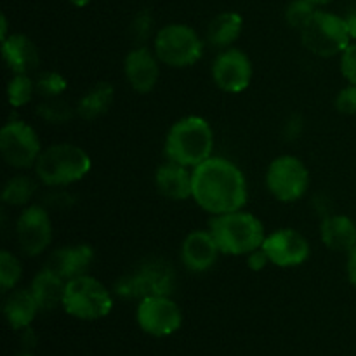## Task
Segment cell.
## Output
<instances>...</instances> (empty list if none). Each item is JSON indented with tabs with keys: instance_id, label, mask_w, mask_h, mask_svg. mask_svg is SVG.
<instances>
[{
	"instance_id": "obj_25",
	"label": "cell",
	"mask_w": 356,
	"mask_h": 356,
	"mask_svg": "<svg viewBox=\"0 0 356 356\" xmlns=\"http://www.w3.org/2000/svg\"><path fill=\"white\" fill-rule=\"evenodd\" d=\"M35 193V183L26 176H16L7 181L2 190V202L7 205H26Z\"/></svg>"
},
{
	"instance_id": "obj_3",
	"label": "cell",
	"mask_w": 356,
	"mask_h": 356,
	"mask_svg": "<svg viewBox=\"0 0 356 356\" xmlns=\"http://www.w3.org/2000/svg\"><path fill=\"white\" fill-rule=\"evenodd\" d=\"M209 232L214 236L219 250L229 256H243L261 249L264 228L256 216L235 211L218 214L209 222Z\"/></svg>"
},
{
	"instance_id": "obj_34",
	"label": "cell",
	"mask_w": 356,
	"mask_h": 356,
	"mask_svg": "<svg viewBox=\"0 0 356 356\" xmlns=\"http://www.w3.org/2000/svg\"><path fill=\"white\" fill-rule=\"evenodd\" d=\"M268 263H270V259H268L263 247H261V249H256L254 252H250L249 259H247V266H249L252 271H261Z\"/></svg>"
},
{
	"instance_id": "obj_39",
	"label": "cell",
	"mask_w": 356,
	"mask_h": 356,
	"mask_svg": "<svg viewBox=\"0 0 356 356\" xmlns=\"http://www.w3.org/2000/svg\"><path fill=\"white\" fill-rule=\"evenodd\" d=\"M68 2L73 3V6H76V7H86L90 0H68Z\"/></svg>"
},
{
	"instance_id": "obj_41",
	"label": "cell",
	"mask_w": 356,
	"mask_h": 356,
	"mask_svg": "<svg viewBox=\"0 0 356 356\" xmlns=\"http://www.w3.org/2000/svg\"><path fill=\"white\" fill-rule=\"evenodd\" d=\"M17 356H31V355H28V353H23V355H17Z\"/></svg>"
},
{
	"instance_id": "obj_7",
	"label": "cell",
	"mask_w": 356,
	"mask_h": 356,
	"mask_svg": "<svg viewBox=\"0 0 356 356\" xmlns=\"http://www.w3.org/2000/svg\"><path fill=\"white\" fill-rule=\"evenodd\" d=\"M204 44L193 28L186 24H167L155 37L156 58L172 68H186L202 58Z\"/></svg>"
},
{
	"instance_id": "obj_2",
	"label": "cell",
	"mask_w": 356,
	"mask_h": 356,
	"mask_svg": "<svg viewBox=\"0 0 356 356\" xmlns=\"http://www.w3.org/2000/svg\"><path fill=\"white\" fill-rule=\"evenodd\" d=\"M214 136L207 120L186 117L170 127L165 141V156L184 167H197L211 159Z\"/></svg>"
},
{
	"instance_id": "obj_29",
	"label": "cell",
	"mask_w": 356,
	"mask_h": 356,
	"mask_svg": "<svg viewBox=\"0 0 356 356\" xmlns=\"http://www.w3.org/2000/svg\"><path fill=\"white\" fill-rule=\"evenodd\" d=\"M21 273H23V268H21V263L16 259V256L7 252V250H2L0 252V289H2V292L10 291L19 282Z\"/></svg>"
},
{
	"instance_id": "obj_30",
	"label": "cell",
	"mask_w": 356,
	"mask_h": 356,
	"mask_svg": "<svg viewBox=\"0 0 356 356\" xmlns=\"http://www.w3.org/2000/svg\"><path fill=\"white\" fill-rule=\"evenodd\" d=\"M315 13L316 9L313 3L306 2V0H294V2H291L287 6V10H285V21H287V24L291 28L301 31Z\"/></svg>"
},
{
	"instance_id": "obj_16",
	"label": "cell",
	"mask_w": 356,
	"mask_h": 356,
	"mask_svg": "<svg viewBox=\"0 0 356 356\" xmlns=\"http://www.w3.org/2000/svg\"><path fill=\"white\" fill-rule=\"evenodd\" d=\"M221 252L216 243L211 232H191L184 238L181 247V257H183L184 266L193 273L207 271L218 259V254Z\"/></svg>"
},
{
	"instance_id": "obj_27",
	"label": "cell",
	"mask_w": 356,
	"mask_h": 356,
	"mask_svg": "<svg viewBox=\"0 0 356 356\" xmlns=\"http://www.w3.org/2000/svg\"><path fill=\"white\" fill-rule=\"evenodd\" d=\"M38 117L47 120L49 124H65L73 117V110L68 103L52 97V99H45L44 103L37 106Z\"/></svg>"
},
{
	"instance_id": "obj_8",
	"label": "cell",
	"mask_w": 356,
	"mask_h": 356,
	"mask_svg": "<svg viewBox=\"0 0 356 356\" xmlns=\"http://www.w3.org/2000/svg\"><path fill=\"white\" fill-rule=\"evenodd\" d=\"M174 289V271L169 264L148 263L136 273L118 280L117 294L127 299H145L149 296H170Z\"/></svg>"
},
{
	"instance_id": "obj_14",
	"label": "cell",
	"mask_w": 356,
	"mask_h": 356,
	"mask_svg": "<svg viewBox=\"0 0 356 356\" xmlns=\"http://www.w3.org/2000/svg\"><path fill=\"white\" fill-rule=\"evenodd\" d=\"M270 263L280 268L299 266L309 257V243L299 232L291 228L278 229L266 236L263 242Z\"/></svg>"
},
{
	"instance_id": "obj_21",
	"label": "cell",
	"mask_w": 356,
	"mask_h": 356,
	"mask_svg": "<svg viewBox=\"0 0 356 356\" xmlns=\"http://www.w3.org/2000/svg\"><path fill=\"white\" fill-rule=\"evenodd\" d=\"M65 289L66 280H63L54 271L44 268L33 278V284H31L30 291L33 294L35 301H37L38 308L44 309V312H49V309H54L58 305H63Z\"/></svg>"
},
{
	"instance_id": "obj_6",
	"label": "cell",
	"mask_w": 356,
	"mask_h": 356,
	"mask_svg": "<svg viewBox=\"0 0 356 356\" xmlns=\"http://www.w3.org/2000/svg\"><path fill=\"white\" fill-rule=\"evenodd\" d=\"M301 40L302 45L315 56L332 58L350 45L351 37L344 17L325 10H316L301 30Z\"/></svg>"
},
{
	"instance_id": "obj_9",
	"label": "cell",
	"mask_w": 356,
	"mask_h": 356,
	"mask_svg": "<svg viewBox=\"0 0 356 356\" xmlns=\"http://www.w3.org/2000/svg\"><path fill=\"white\" fill-rule=\"evenodd\" d=\"M309 184V172L305 163L292 155L275 159L268 167L266 186L280 202H294L305 195Z\"/></svg>"
},
{
	"instance_id": "obj_11",
	"label": "cell",
	"mask_w": 356,
	"mask_h": 356,
	"mask_svg": "<svg viewBox=\"0 0 356 356\" xmlns=\"http://www.w3.org/2000/svg\"><path fill=\"white\" fill-rule=\"evenodd\" d=\"M136 316L139 327L155 337L170 336L183 322L181 309L169 296H149L141 299Z\"/></svg>"
},
{
	"instance_id": "obj_32",
	"label": "cell",
	"mask_w": 356,
	"mask_h": 356,
	"mask_svg": "<svg viewBox=\"0 0 356 356\" xmlns=\"http://www.w3.org/2000/svg\"><path fill=\"white\" fill-rule=\"evenodd\" d=\"M341 72L344 79L356 86V44H350L341 56Z\"/></svg>"
},
{
	"instance_id": "obj_36",
	"label": "cell",
	"mask_w": 356,
	"mask_h": 356,
	"mask_svg": "<svg viewBox=\"0 0 356 356\" xmlns=\"http://www.w3.org/2000/svg\"><path fill=\"white\" fill-rule=\"evenodd\" d=\"M348 278L356 287V245L348 252Z\"/></svg>"
},
{
	"instance_id": "obj_22",
	"label": "cell",
	"mask_w": 356,
	"mask_h": 356,
	"mask_svg": "<svg viewBox=\"0 0 356 356\" xmlns=\"http://www.w3.org/2000/svg\"><path fill=\"white\" fill-rule=\"evenodd\" d=\"M38 309L40 308H38L33 294H31V291H26V289L13 292V294L7 298L6 306H3V313H6L7 322H9V325L16 330L24 329V327L30 325V323L33 322Z\"/></svg>"
},
{
	"instance_id": "obj_24",
	"label": "cell",
	"mask_w": 356,
	"mask_h": 356,
	"mask_svg": "<svg viewBox=\"0 0 356 356\" xmlns=\"http://www.w3.org/2000/svg\"><path fill=\"white\" fill-rule=\"evenodd\" d=\"M243 19L238 13H221L209 23L207 40L214 47H228L242 31Z\"/></svg>"
},
{
	"instance_id": "obj_23",
	"label": "cell",
	"mask_w": 356,
	"mask_h": 356,
	"mask_svg": "<svg viewBox=\"0 0 356 356\" xmlns=\"http://www.w3.org/2000/svg\"><path fill=\"white\" fill-rule=\"evenodd\" d=\"M111 103H113V86L108 82H99L80 97L76 104V113L83 120H94L106 113Z\"/></svg>"
},
{
	"instance_id": "obj_4",
	"label": "cell",
	"mask_w": 356,
	"mask_h": 356,
	"mask_svg": "<svg viewBox=\"0 0 356 356\" xmlns=\"http://www.w3.org/2000/svg\"><path fill=\"white\" fill-rule=\"evenodd\" d=\"M90 169V159L75 145H54L40 153L35 162L38 179L47 186H66L82 179Z\"/></svg>"
},
{
	"instance_id": "obj_35",
	"label": "cell",
	"mask_w": 356,
	"mask_h": 356,
	"mask_svg": "<svg viewBox=\"0 0 356 356\" xmlns=\"http://www.w3.org/2000/svg\"><path fill=\"white\" fill-rule=\"evenodd\" d=\"M302 132V120L301 117H292L291 120L287 122V125H285V138L287 139H296L299 138V134Z\"/></svg>"
},
{
	"instance_id": "obj_18",
	"label": "cell",
	"mask_w": 356,
	"mask_h": 356,
	"mask_svg": "<svg viewBox=\"0 0 356 356\" xmlns=\"http://www.w3.org/2000/svg\"><path fill=\"white\" fill-rule=\"evenodd\" d=\"M2 56L16 75H28L40 65L37 47L26 35L14 33L2 42Z\"/></svg>"
},
{
	"instance_id": "obj_1",
	"label": "cell",
	"mask_w": 356,
	"mask_h": 356,
	"mask_svg": "<svg viewBox=\"0 0 356 356\" xmlns=\"http://www.w3.org/2000/svg\"><path fill=\"white\" fill-rule=\"evenodd\" d=\"M193 193L198 205L211 214L240 211L247 204V184L242 170L229 160L211 156L191 172Z\"/></svg>"
},
{
	"instance_id": "obj_28",
	"label": "cell",
	"mask_w": 356,
	"mask_h": 356,
	"mask_svg": "<svg viewBox=\"0 0 356 356\" xmlns=\"http://www.w3.org/2000/svg\"><path fill=\"white\" fill-rule=\"evenodd\" d=\"M35 92V82L28 75H16L7 86V96H9L10 106H24L31 99Z\"/></svg>"
},
{
	"instance_id": "obj_13",
	"label": "cell",
	"mask_w": 356,
	"mask_h": 356,
	"mask_svg": "<svg viewBox=\"0 0 356 356\" xmlns=\"http://www.w3.org/2000/svg\"><path fill=\"white\" fill-rule=\"evenodd\" d=\"M212 79L225 92H242L252 79V63L245 52L228 49L212 63Z\"/></svg>"
},
{
	"instance_id": "obj_38",
	"label": "cell",
	"mask_w": 356,
	"mask_h": 356,
	"mask_svg": "<svg viewBox=\"0 0 356 356\" xmlns=\"http://www.w3.org/2000/svg\"><path fill=\"white\" fill-rule=\"evenodd\" d=\"M0 26H2V31H0V38H2V42L7 38V19L6 16L0 17Z\"/></svg>"
},
{
	"instance_id": "obj_31",
	"label": "cell",
	"mask_w": 356,
	"mask_h": 356,
	"mask_svg": "<svg viewBox=\"0 0 356 356\" xmlns=\"http://www.w3.org/2000/svg\"><path fill=\"white\" fill-rule=\"evenodd\" d=\"M336 110L344 115L356 113V86H348L341 89V92L336 97Z\"/></svg>"
},
{
	"instance_id": "obj_5",
	"label": "cell",
	"mask_w": 356,
	"mask_h": 356,
	"mask_svg": "<svg viewBox=\"0 0 356 356\" xmlns=\"http://www.w3.org/2000/svg\"><path fill=\"white\" fill-rule=\"evenodd\" d=\"M63 308L75 318L97 320L111 312L113 301L108 289L101 282L82 275L66 282Z\"/></svg>"
},
{
	"instance_id": "obj_15",
	"label": "cell",
	"mask_w": 356,
	"mask_h": 356,
	"mask_svg": "<svg viewBox=\"0 0 356 356\" xmlns=\"http://www.w3.org/2000/svg\"><path fill=\"white\" fill-rule=\"evenodd\" d=\"M125 76L132 89L139 94L153 90L159 80V63L148 47H136L127 54L124 63Z\"/></svg>"
},
{
	"instance_id": "obj_12",
	"label": "cell",
	"mask_w": 356,
	"mask_h": 356,
	"mask_svg": "<svg viewBox=\"0 0 356 356\" xmlns=\"http://www.w3.org/2000/svg\"><path fill=\"white\" fill-rule=\"evenodd\" d=\"M17 243L26 256H38L49 247L52 238L51 218L42 205L24 209L16 225Z\"/></svg>"
},
{
	"instance_id": "obj_37",
	"label": "cell",
	"mask_w": 356,
	"mask_h": 356,
	"mask_svg": "<svg viewBox=\"0 0 356 356\" xmlns=\"http://www.w3.org/2000/svg\"><path fill=\"white\" fill-rule=\"evenodd\" d=\"M344 21H346L348 31H350V37L356 40V9L350 10V13L344 16Z\"/></svg>"
},
{
	"instance_id": "obj_10",
	"label": "cell",
	"mask_w": 356,
	"mask_h": 356,
	"mask_svg": "<svg viewBox=\"0 0 356 356\" xmlns=\"http://www.w3.org/2000/svg\"><path fill=\"white\" fill-rule=\"evenodd\" d=\"M0 153L9 165L26 169L40 156V141L33 129L24 122H9L0 132Z\"/></svg>"
},
{
	"instance_id": "obj_19",
	"label": "cell",
	"mask_w": 356,
	"mask_h": 356,
	"mask_svg": "<svg viewBox=\"0 0 356 356\" xmlns=\"http://www.w3.org/2000/svg\"><path fill=\"white\" fill-rule=\"evenodd\" d=\"M155 184L160 195L170 200H186L193 193L191 174L186 167L176 162H167L159 167L155 174Z\"/></svg>"
},
{
	"instance_id": "obj_17",
	"label": "cell",
	"mask_w": 356,
	"mask_h": 356,
	"mask_svg": "<svg viewBox=\"0 0 356 356\" xmlns=\"http://www.w3.org/2000/svg\"><path fill=\"white\" fill-rule=\"evenodd\" d=\"M94 250L89 245H68L63 249L56 250L51 257H49L45 268L54 271L56 275L63 278V280H72V278L82 277L87 273L89 266L92 264Z\"/></svg>"
},
{
	"instance_id": "obj_33",
	"label": "cell",
	"mask_w": 356,
	"mask_h": 356,
	"mask_svg": "<svg viewBox=\"0 0 356 356\" xmlns=\"http://www.w3.org/2000/svg\"><path fill=\"white\" fill-rule=\"evenodd\" d=\"M132 37L136 42H145L149 37V31H152V16H149L148 10H143L136 16V19L132 21Z\"/></svg>"
},
{
	"instance_id": "obj_20",
	"label": "cell",
	"mask_w": 356,
	"mask_h": 356,
	"mask_svg": "<svg viewBox=\"0 0 356 356\" xmlns=\"http://www.w3.org/2000/svg\"><path fill=\"white\" fill-rule=\"evenodd\" d=\"M322 240L330 250L350 252L356 245V226L348 216H329L320 226Z\"/></svg>"
},
{
	"instance_id": "obj_26",
	"label": "cell",
	"mask_w": 356,
	"mask_h": 356,
	"mask_svg": "<svg viewBox=\"0 0 356 356\" xmlns=\"http://www.w3.org/2000/svg\"><path fill=\"white\" fill-rule=\"evenodd\" d=\"M68 83L61 73L44 72L37 80H35V94H38L44 99H52L59 97L66 90Z\"/></svg>"
},
{
	"instance_id": "obj_40",
	"label": "cell",
	"mask_w": 356,
	"mask_h": 356,
	"mask_svg": "<svg viewBox=\"0 0 356 356\" xmlns=\"http://www.w3.org/2000/svg\"><path fill=\"white\" fill-rule=\"evenodd\" d=\"M306 2L313 3V6H323V3H329L330 0H306Z\"/></svg>"
}]
</instances>
